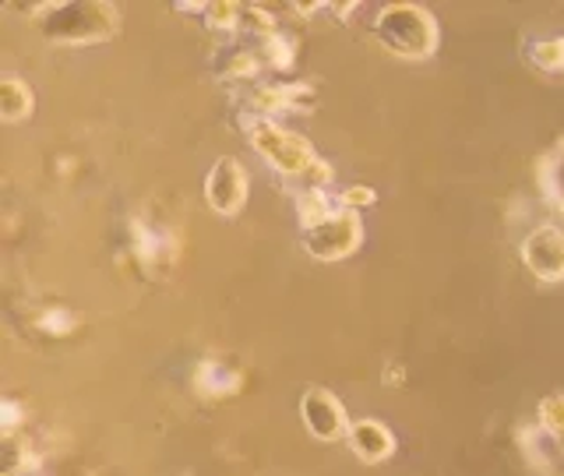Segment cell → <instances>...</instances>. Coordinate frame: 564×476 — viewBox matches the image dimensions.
<instances>
[{"label":"cell","instance_id":"obj_13","mask_svg":"<svg viewBox=\"0 0 564 476\" xmlns=\"http://www.w3.org/2000/svg\"><path fill=\"white\" fill-rule=\"evenodd\" d=\"M540 428L564 441V396H546L540 402Z\"/></svg>","mask_w":564,"mask_h":476},{"label":"cell","instance_id":"obj_12","mask_svg":"<svg viewBox=\"0 0 564 476\" xmlns=\"http://www.w3.org/2000/svg\"><path fill=\"white\" fill-rule=\"evenodd\" d=\"M529 61H533L540 71H551V75L564 71V35H557V40H540L533 50H529Z\"/></svg>","mask_w":564,"mask_h":476},{"label":"cell","instance_id":"obj_15","mask_svg":"<svg viewBox=\"0 0 564 476\" xmlns=\"http://www.w3.org/2000/svg\"><path fill=\"white\" fill-rule=\"evenodd\" d=\"M364 205H375V191L370 187H349L339 198V208H349V212H357Z\"/></svg>","mask_w":564,"mask_h":476},{"label":"cell","instance_id":"obj_17","mask_svg":"<svg viewBox=\"0 0 564 476\" xmlns=\"http://www.w3.org/2000/svg\"><path fill=\"white\" fill-rule=\"evenodd\" d=\"M557 212H561V234H564V198H561V208Z\"/></svg>","mask_w":564,"mask_h":476},{"label":"cell","instance_id":"obj_6","mask_svg":"<svg viewBox=\"0 0 564 476\" xmlns=\"http://www.w3.org/2000/svg\"><path fill=\"white\" fill-rule=\"evenodd\" d=\"M300 416H304V428L317 441H339L349 434V420H346L343 402L332 392H325V388H311V392H304V399H300Z\"/></svg>","mask_w":564,"mask_h":476},{"label":"cell","instance_id":"obj_5","mask_svg":"<svg viewBox=\"0 0 564 476\" xmlns=\"http://www.w3.org/2000/svg\"><path fill=\"white\" fill-rule=\"evenodd\" d=\"M522 264L540 282H564V234L561 226H536L522 240Z\"/></svg>","mask_w":564,"mask_h":476},{"label":"cell","instance_id":"obj_1","mask_svg":"<svg viewBox=\"0 0 564 476\" xmlns=\"http://www.w3.org/2000/svg\"><path fill=\"white\" fill-rule=\"evenodd\" d=\"M29 11L50 43H102L117 35L120 25L117 8L99 4V0H61V4H40Z\"/></svg>","mask_w":564,"mask_h":476},{"label":"cell","instance_id":"obj_2","mask_svg":"<svg viewBox=\"0 0 564 476\" xmlns=\"http://www.w3.org/2000/svg\"><path fill=\"white\" fill-rule=\"evenodd\" d=\"M375 35L388 53H395V57L423 61V57H431L434 46H437V22L427 8L388 4L378 14Z\"/></svg>","mask_w":564,"mask_h":476},{"label":"cell","instance_id":"obj_3","mask_svg":"<svg viewBox=\"0 0 564 476\" xmlns=\"http://www.w3.org/2000/svg\"><path fill=\"white\" fill-rule=\"evenodd\" d=\"M247 134H251V145L261 152V159L269 163L272 170H279L282 176H304L314 163H317V155L314 149L307 145L304 138L286 131V128H279V123L272 120H247Z\"/></svg>","mask_w":564,"mask_h":476},{"label":"cell","instance_id":"obj_16","mask_svg":"<svg viewBox=\"0 0 564 476\" xmlns=\"http://www.w3.org/2000/svg\"><path fill=\"white\" fill-rule=\"evenodd\" d=\"M18 413H22V410H18V402L8 399V402H4V416H8V420H4V428H8V431L18 428Z\"/></svg>","mask_w":564,"mask_h":476},{"label":"cell","instance_id":"obj_9","mask_svg":"<svg viewBox=\"0 0 564 476\" xmlns=\"http://www.w3.org/2000/svg\"><path fill=\"white\" fill-rule=\"evenodd\" d=\"M32 113V93L25 82L18 78H4L0 82V117H4L8 123L14 120H25Z\"/></svg>","mask_w":564,"mask_h":476},{"label":"cell","instance_id":"obj_10","mask_svg":"<svg viewBox=\"0 0 564 476\" xmlns=\"http://www.w3.org/2000/svg\"><path fill=\"white\" fill-rule=\"evenodd\" d=\"M296 212H300V223H304V229H307V226H314V223L328 219L332 212H339V205H332L322 191L300 187V191H296Z\"/></svg>","mask_w":564,"mask_h":476},{"label":"cell","instance_id":"obj_4","mask_svg":"<svg viewBox=\"0 0 564 476\" xmlns=\"http://www.w3.org/2000/svg\"><path fill=\"white\" fill-rule=\"evenodd\" d=\"M360 244H364V226H360L357 212H349V208L332 212L328 219L304 229V247H307V255L317 261L349 258Z\"/></svg>","mask_w":564,"mask_h":476},{"label":"cell","instance_id":"obj_7","mask_svg":"<svg viewBox=\"0 0 564 476\" xmlns=\"http://www.w3.org/2000/svg\"><path fill=\"white\" fill-rule=\"evenodd\" d=\"M205 198L219 216H237L247 202V173L237 159H219L205 181Z\"/></svg>","mask_w":564,"mask_h":476},{"label":"cell","instance_id":"obj_11","mask_svg":"<svg viewBox=\"0 0 564 476\" xmlns=\"http://www.w3.org/2000/svg\"><path fill=\"white\" fill-rule=\"evenodd\" d=\"M237 385H240V375H234V370H226V367L216 364V360L202 364V370H198V388H202L205 396H229Z\"/></svg>","mask_w":564,"mask_h":476},{"label":"cell","instance_id":"obj_8","mask_svg":"<svg viewBox=\"0 0 564 476\" xmlns=\"http://www.w3.org/2000/svg\"><path fill=\"white\" fill-rule=\"evenodd\" d=\"M346 441H349V448H352V455L360 458V463H381V458H388L395 452L392 431H388L384 423H378V420H352Z\"/></svg>","mask_w":564,"mask_h":476},{"label":"cell","instance_id":"obj_14","mask_svg":"<svg viewBox=\"0 0 564 476\" xmlns=\"http://www.w3.org/2000/svg\"><path fill=\"white\" fill-rule=\"evenodd\" d=\"M205 18L212 29H237V18H240V4H208Z\"/></svg>","mask_w":564,"mask_h":476}]
</instances>
